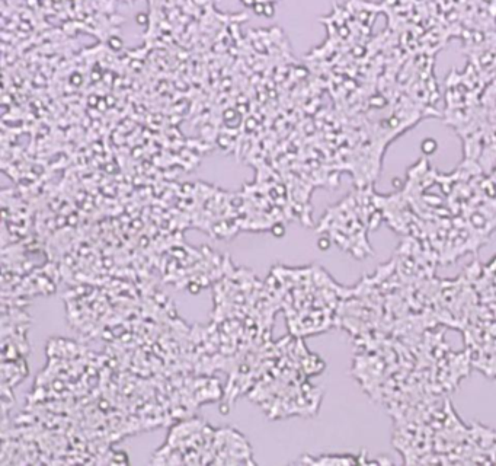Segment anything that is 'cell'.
I'll return each instance as SVG.
<instances>
[{"label":"cell","mask_w":496,"mask_h":466,"mask_svg":"<svg viewBox=\"0 0 496 466\" xmlns=\"http://www.w3.org/2000/svg\"><path fill=\"white\" fill-rule=\"evenodd\" d=\"M272 235L274 236H277V238H281V236H284V233H285V227L282 226V224H280V223H277V224H274L272 226Z\"/></svg>","instance_id":"7a4b0ae2"},{"label":"cell","mask_w":496,"mask_h":466,"mask_svg":"<svg viewBox=\"0 0 496 466\" xmlns=\"http://www.w3.org/2000/svg\"><path fill=\"white\" fill-rule=\"evenodd\" d=\"M264 7H265V3H256L255 4V12L258 15H264Z\"/></svg>","instance_id":"5b68a950"},{"label":"cell","mask_w":496,"mask_h":466,"mask_svg":"<svg viewBox=\"0 0 496 466\" xmlns=\"http://www.w3.org/2000/svg\"><path fill=\"white\" fill-rule=\"evenodd\" d=\"M135 22H137L138 25H147V22H149V17H147V15H146V13H138V15L135 16Z\"/></svg>","instance_id":"277c9868"},{"label":"cell","mask_w":496,"mask_h":466,"mask_svg":"<svg viewBox=\"0 0 496 466\" xmlns=\"http://www.w3.org/2000/svg\"><path fill=\"white\" fill-rule=\"evenodd\" d=\"M274 13H275L274 4H272V3H265V7H264V15H265V16H274Z\"/></svg>","instance_id":"3957f363"},{"label":"cell","mask_w":496,"mask_h":466,"mask_svg":"<svg viewBox=\"0 0 496 466\" xmlns=\"http://www.w3.org/2000/svg\"><path fill=\"white\" fill-rule=\"evenodd\" d=\"M108 45H109L112 50H121V48L124 47V42H122V39H121V38H118V36H112V38H109V41H108Z\"/></svg>","instance_id":"6da1fadb"},{"label":"cell","mask_w":496,"mask_h":466,"mask_svg":"<svg viewBox=\"0 0 496 466\" xmlns=\"http://www.w3.org/2000/svg\"><path fill=\"white\" fill-rule=\"evenodd\" d=\"M319 246H320L322 249H328V246H329V241H325V239L319 241Z\"/></svg>","instance_id":"8992f818"}]
</instances>
